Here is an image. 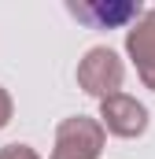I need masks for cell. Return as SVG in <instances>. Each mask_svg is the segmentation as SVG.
I'll list each match as a JSON object with an SVG mask.
<instances>
[{
  "label": "cell",
  "instance_id": "obj_3",
  "mask_svg": "<svg viewBox=\"0 0 155 159\" xmlns=\"http://www.w3.org/2000/svg\"><path fill=\"white\" fill-rule=\"evenodd\" d=\"M100 122H104L107 133L133 141V137H144V129H148V122H152V119H148V107H144L137 96H129V93H115V96L100 100Z\"/></svg>",
  "mask_w": 155,
  "mask_h": 159
},
{
  "label": "cell",
  "instance_id": "obj_5",
  "mask_svg": "<svg viewBox=\"0 0 155 159\" xmlns=\"http://www.w3.org/2000/svg\"><path fill=\"white\" fill-rule=\"evenodd\" d=\"M67 11L74 15L78 22H85V26H92V30H115V26H133L140 15H144V7L140 4H133V0H118V4H104V0H89V4H67Z\"/></svg>",
  "mask_w": 155,
  "mask_h": 159
},
{
  "label": "cell",
  "instance_id": "obj_4",
  "mask_svg": "<svg viewBox=\"0 0 155 159\" xmlns=\"http://www.w3.org/2000/svg\"><path fill=\"white\" fill-rule=\"evenodd\" d=\"M126 56L133 59L144 89L155 93V7H148L129 30H126Z\"/></svg>",
  "mask_w": 155,
  "mask_h": 159
},
{
  "label": "cell",
  "instance_id": "obj_1",
  "mask_svg": "<svg viewBox=\"0 0 155 159\" xmlns=\"http://www.w3.org/2000/svg\"><path fill=\"white\" fill-rule=\"evenodd\" d=\"M122 81H126V63L118 59V52L111 44H96L78 59V89L96 96V100L122 93Z\"/></svg>",
  "mask_w": 155,
  "mask_h": 159
},
{
  "label": "cell",
  "instance_id": "obj_2",
  "mask_svg": "<svg viewBox=\"0 0 155 159\" xmlns=\"http://www.w3.org/2000/svg\"><path fill=\"white\" fill-rule=\"evenodd\" d=\"M107 129L92 115H70L55 126V144L48 159H100Z\"/></svg>",
  "mask_w": 155,
  "mask_h": 159
},
{
  "label": "cell",
  "instance_id": "obj_7",
  "mask_svg": "<svg viewBox=\"0 0 155 159\" xmlns=\"http://www.w3.org/2000/svg\"><path fill=\"white\" fill-rule=\"evenodd\" d=\"M11 115H15V100H11V93L0 85V129L11 122Z\"/></svg>",
  "mask_w": 155,
  "mask_h": 159
},
{
  "label": "cell",
  "instance_id": "obj_6",
  "mask_svg": "<svg viewBox=\"0 0 155 159\" xmlns=\"http://www.w3.org/2000/svg\"><path fill=\"white\" fill-rule=\"evenodd\" d=\"M0 159H41V156L30 144H19V141H15V144H4V148H0Z\"/></svg>",
  "mask_w": 155,
  "mask_h": 159
}]
</instances>
